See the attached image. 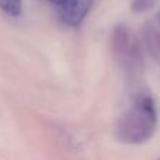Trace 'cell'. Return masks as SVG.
<instances>
[{
  "label": "cell",
  "instance_id": "8992f818",
  "mask_svg": "<svg viewBox=\"0 0 160 160\" xmlns=\"http://www.w3.org/2000/svg\"><path fill=\"white\" fill-rule=\"evenodd\" d=\"M158 0H132L131 3V8L135 13H145V11L152 10L156 6Z\"/></svg>",
  "mask_w": 160,
  "mask_h": 160
},
{
  "label": "cell",
  "instance_id": "ba28073f",
  "mask_svg": "<svg viewBox=\"0 0 160 160\" xmlns=\"http://www.w3.org/2000/svg\"><path fill=\"white\" fill-rule=\"evenodd\" d=\"M158 20H159V24H160V13H159V16H158Z\"/></svg>",
  "mask_w": 160,
  "mask_h": 160
},
{
  "label": "cell",
  "instance_id": "5b68a950",
  "mask_svg": "<svg viewBox=\"0 0 160 160\" xmlns=\"http://www.w3.org/2000/svg\"><path fill=\"white\" fill-rule=\"evenodd\" d=\"M0 8L11 17H18L22 13V0H0Z\"/></svg>",
  "mask_w": 160,
  "mask_h": 160
},
{
  "label": "cell",
  "instance_id": "7a4b0ae2",
  "mask_svg": "<svg viewBox=\"0 0 160 160\" xmlns=\"http://www.w3.org/2000/svg\"><path fill=\"white\" fill-rule=\"evenodd\" d=\"M111 51L114 58L127 69H136L141 66V51L131 30L125 24H118L111 35Z\"/></svg>",
  "mask_w": 160,
  "mask_h": 160
},
{
  "label": "cell",
  "instance_id": "52a82bcc",
  "mask_svg": "<svg viewBox=\"0 0 160 160\" xmlns=\"http://www.w3.org/2000/svg\"><path fill=\"white\" fill-rule=\"evenodd\" d=\"M49 2H51V3H53V4H56L58 7H61V4L65 2V0H49Z\"/></svg>",
  "mask_w": 160,
  "mask_h": 160
},
{
  "label": "cell",
  "instance_id": "6da1fadb",
  "mask_svg": "<svg viewBox=\"0 0 160 160\" xmlns=\"http://www.w3.org/2000/svg\"><path fill=\"white\" fill-rule=\"evenodd\" d=\"M158 125L155 101L148 94L136 97L133 105L118 119L115 135L124 143L139 145L152 138Z\"/></svg>",
  "mask_w": 160,
  "mask_h": 160
},
{
  "label": "cell",
  "instance_id": "277c9868",
  "mask_svg": "<svg viewBox=\"0 0 160 160\" xmlns=\"http://www.w3.org/2000/svg\"><path fill=\"white\" fill-rule=\"evenodd\" d=\"M143 39L150 56L160 62V32L152 24H146L143 28Z\"/></svg>",
  "mask_w": 160,
  "mask_h": 160
},
{
  "label": "cell",
  "instance_id": "3957f363",
  "mask_svg": "<svg viewBox=\"0 0 160 160\" xmlns=\"http://www.w3.org/2000/svg\"><path fill=\"white\" fill-rule=\"evenodd\" d=\"M93 0H65L61 4V16L66 24L76 27L84 20Z\"/></svg>",
  "mask_w": 160,
  "mask_h": 160
}]
</instances>
